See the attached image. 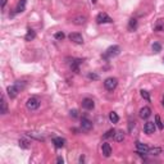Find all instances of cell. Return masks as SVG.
Listing matches in <instances>:
<instances>
[{
    "mask_svg": "<svg viewBox=\"0 0 164 164\" xmlns=\"http://www.w3.org/2000/svg\"><path fill=\"white\" fill-rule=\"evenodd\" d=\"M24 82H15L14 85H12V86H8L7 89V92H8V96L10 97V99H14L15 96L18 95V92H20L23 89H24Z\"/></svg>",
    "mask_w": 164,
    "mask_h": 164,
    "instance_id": "6da1fadb",
    "label": "cell"
},
{
    "mask_svg": "<svg viewBox=\"0 0 164 164\" xmlns=\"http://www.w3.org/2000/svg\"><path fill=\"white\" fill-rule=\"evenodd\" d=\"M119 53H120V48H119V46H117V45H114V46H110V48H108V49H106V51H105V53H104V55H102V58H104V59H110V58H114V56L119 55Z\"/></svg>",
    "mask_w": 164,
    "mask_h": 164,
    "instance_id": "7a4b0ae2",
    "label": "cell"
},
{
    "mask_svg": "<svg viewBox=\"0 0 164 164\" xmlns=\"http://www.w3.org/2000/svg\"><path fill=\"white\" fill-rule=\"evenodd\" d=\"M104 86L108 91H113V90H115V87L118 86V79L115 78V77H108L104 81Z\"/></svg>",
    "mask_w": 164,
    "mask_h": 164,
    "instance_id": "3957f363",
    "label": "cell"
},
{
    "mask_svg": "<svg viewBox=\"0 0 164 164\" xmlns=\"http://www.w3.org/2000/svg\"><path fill=\"white\" fill-rule=\"evenodd\" d=\"M26 106H27L28 110L38 109V106H40V100H38L37 97H30V99L27 100V102H26Z\"/></svg>",
    "mask_w": 164,
    "mask_h": 164,
    "instance_id": "277c9868",
    "label": "cell"
},
{
    "mask_svg": "<svg viewBox=\"0 0 164 164\" xmlns=\"http://www.w3.org/2000/svg\"><path fill=\"white\" fill-rule=\"evenodd\" d=\"M96 22L99 23V24H101V23H112L113 19L109 17V15L106 14V13H99L96 17Z\"/></svg>",
    "mask_w": 164,
    "mask_h": 164,
    "instance_id": "5b68a950",
    "label": "cell"
},
{
    "mask_svg": "<svg viewBox=\"0 0 164 164\" xmlns=\"http://www.w3.org/2000/svg\"><path fill=\"white\" fill-rule=\"evenodd\" d=\"M149 150H150V149H149L147 145H145V144L140 142V141H137V142H136V153H137V154H140V155H144V154H147Z\"/></svg>",
    "mask_w": 164,
    "mask_h": 164,
    "instance_id": "8992f818",
    "label": "cell"
},
{
    "mask_svg": "<svg viewBox=\"0 0 164 164\" xmlns=\"http://www.w3.org/2000/svg\"><path fill=\"white\" fill-rule=\"evenodd\" d=\"M68 37H69V40H71L72 42H74V44H78V45H82V44H83V37H82V35L78 33V32L71 33Z\"/></svg>",
    "mask_w": 164,
    "mask_h": 164,
    "instance_id": "52a82bcc",
    "label": "cell"
},
{
    "mask_svg": "<svg viewBox=\"0 0 164 164\" xmlns=\"http://www.w3.org/2000/svg\"><path fill=\"white\" fill-rule=\"evenodd\" d=\"M155 128H156V124L154 122H146L145 126H144V131H145L146 135H153V133H155Z\"/></svg>",
    "mask_w": 164,
    "mask_h": 164,
    "instance_id": "ba28073f",
    "label": "cell"
},
{
    "mask_svg": "<svg viewBox=\"0 0 164 164\" xmlns=\"http://www.w3.org/2000/svg\"><path fill=\"white\" fill-rule=\"evenodd\" d=\"M81 128L83 131H86V132H89V131L92 130V122L90 119H87V118H82L81 119Z\"/></svg>",
    "mask_w": 164,
    "mask_h": 164,
    "instance_id": "9c48e42d",
    "label": "cell"
},
{
    "mask_svg": "<svg viewBox=\"0 0 164 164\" xmlns=\"http://www.w3.org/2000/svg\"><path fill=\"white\" fill-rule=\"evenodd\" d=\"M95 106V102L92 99H89V97H86V99L82 100V108L83 109H87V110H92Z\"/></svg>",
    "mask_w": 164,
    "mask_h": 164,
    "instance_id": "30bf717a",
    "label": "cell"
},
{
    "mask_svg": "<svg viewBox=\"0 0 164 164\" xmlns=\"http://www.w3.org/2000/svg\"><path fill=\"white\" fill-rule=\"evenodd\" d=\"M140 118L141 119H147L151 115V109L149 106H144V108H141L140 109Z\"/></svg>",
    "mask_w": 164,
    "mask_h": 164,
    "instance_id": "8fae6325",
    "label": "cell"
},
{
    "mask_svg": "<svg viewBox=\"0 0 164 164\" xmlns=\"http://www.w3.org/2000/svg\"><path fill=\"white\" fill-rule=\"evenodd\" d=\"M101 151H102V155H104L105 158H109V156L112 155V146H110L108 142H104L101 145Z\"/></svg>",
    "mask_w": 164,
    "mask_h": 164,
    "instance_id": "7c38bea8",
    "label": "cell"
},
{
    "mask_svg": "<svg viewBox=\"0 0 164 164\" xmlns=\"http://www.w3.org/2000/svg\"><path fill=\"white\" fill-rule=\"evenodd\" d=\"M82 59H73L71 63V69L74 72H79V64L82 63Z\"/></svg>",
    "mask_w": 164,
    "mask_h": 164,
    "instance_id": "4fadbf2b",
    "label": "cell"
},
{
    "mask_svg": "<svg viewBox=\"0 0 164 164\" xmlns=\"http://www.w3.org/2000/svg\"><path fill=\"white\" fill-rule=\"evenodd\" d=\"M72 22L78 26L85 24V23H86V17H83V15H77V17H74L73 19H72Z\"/></svg>",
    "mask_w": 164,
    "mask_h": 164,
    "instance_id": "5bb4252c",
    "label": "cell"
},
{
    "mask_svg": "<svg viewBox=\"0 0 164 164\" xmlns=\"http://www.w3.org/2000/svg\"><path fill=\"white\" fill-rule=\"evenodd\" d=\"M53 144L55 145V147L60 149V147H63V146H64L65 140H64V138H62V137H55V138H53Z\"/></svg>",
    "mask_w": 164,
    "mask_h": 164,
    "instance_id": "9a60e30c",
    "label": "cell"
},
{
    "mask_svg": "<svg viewBox=\"0 0 164 164\" xmlns=\"http://www.w3.org/2000/svg\"><path fill=\"white\" fill-rule=\"evenodd\" d=\"M26 3L27 0H19V3L17 4V8H15V12L17 13H22L26 10Z\"/></svg>",
    "mask_w": 164,
    "mask_h": 164,
    "instance_id": "2e32d148",
    "label": "cell"
},
{
    "mask_svg": "<svg viewBox=\"0 0 164 164\" xmlns=\"http://www.w3.org/2000/svg\"><path fill=\"white\" fill-rule=\"evenodd\" d=\"M114 140L117 141V142H122V141L124 140V132H123V131H115Z\"/></svg>",
    "mask_w": 164,
    "mask_h": 164,
    "instance_id": "e0dca14e",
    "label": "cell"
},
{
    "mask_svg": "<svg viewBox=\"0 0 164 164\" xmlns=\"http://www.w3.org/2000/svg\"><path fill=\"white\" fill-rule=\"evenodd\" d=\"M36 37V33H35V31L32 30V28H28L27 30V35H26V41H32L33 38Z\"/></svg>",
    "mask_w": 164,
    "mask_h": 164,
    "instance_id": "ac0fdd59",
    "label": "cell"
},
{
    "mask_svg": "<svg viewBox=\"0 0 164 164\" xmlns=\"http://www.w3.org/2000/svg\"><path fill=\"white\" fill-rule=\"evenodd\" d=\"M136 28H137V20H136L135 18H132V19H130V22H128V30L135 31Z\"/></svg>",
    "mask_w": 164,
    "mask_h": 164,
    "instance_id": "d6986e66",
    "label": "cell"
},
{
    "mask_svg": "<svg viewBox=\"0 0 164 164\" xmlns=\"http://www.w3.org/2000/svg\"><path fill=\"white\" fill-rule=\"evenodd\" d=\"M109 119L112 123H118V120H119V117H118V114L115 112H110L109 114Z\"/></svg>",
    "mask_w": 164,
    "mask_h": 164,
    "instance_id": "ffe728a7",
    "label": "cell"
},
{
    "mask_svg": "<svg viewBox=\"0 0 164 164\" xmlns=\"http://www.w3.org/2000/svg\"><path fill=\"white\" fill-rule=\"evenodd\" d=\"M1 114H7L8 113V105H7V101H5V97L3 96L1 97Z\"/></svg>",
    "mask_w": 164,
    "mask_h": 164,
    "instance_id": "44dd1931",
    "label": "cell"
},
{
    "mask_svg": "<svg viewBox=\"0 0 164 164\" xmlns=\"http://www.w3.org/2000/svg\"><path fill=\"white\" fill-rule=\"evenodd\" d=\"M18 144H19V146H20L22 149H28V147L31 146V145H30V141L24 140V138H20L19 142H18Z\"/></svg>",
    "mask_w": 164,
    "mask_h": 164,
    "instance_id": "7402d4cb",
    "label": "cell"
},
{
    "mask_svg": "<svg viewBox=\"0 0 164 164\" xmlns=\"http://www.w3.org/2000/svg\"><path fill=\"white\" fill-rule=\"evenodd\" d=\"M155 124H156V127L159 128V130H163V123H161V120H160V117L159 115H155Z\"/></svg>",
    "mask_w": 164,
    "mask_h": 164,
    "instance_id": "603a6c76",
    "label": "cell"
},
{
    "mask_svg": "<svg viewBox=\"0 0 164 164\" xmlns=\"http://www.w3.org/2000/svg\"><path fill=\"white\" fill-rule=\"evenodd\" d=\"M149 153H150L151 155H159V154L161 153V149H160V147H154V149H150V150H149Z\"/></svg>",
    "mask_w": 164,
    "mask_h": 164,
    "instance_id": "cb8c5ba5",
    "label": "cell"
},
{
    "mask_svg": "<svg viewBox=\"0 0 164 164\" xmlns=\"http://www.w3.org/2000/svg\"><path fill=\"white\" fill-rule=\"evenodd\" d=\"M153 50H154V53H159V51L161 50V45L159 42H154L153 44Z\"/></svg>",
    "mask_w": 164,
    "mask_h": 164,
    "instance_id": "d4e9b609",
    "label": "cell"
},
{
    "mask_svg": "<svg viewBox=\"0 0 164 164\" xmlns=\"http://www.w3.org/2000/svg\"><path fill=\"white\" fill-rule=\"evenodd\" d=\"M114 135H115V130H113V128H112V130H109V131H108V132H106V133H105V135H104V138L114 137Z\"/></svg>",
    "mask_w": 164,
    "mask_h": 164,
    "instance_id": "484cf974",
    "label": "cell"
},
{
    "mask_svg": "<svg viewBox=\"0 0 164 164\" xmlns=\"http://www.w3.org/2000/svg\"><path fill=\"white\" fill-rule=\"evenodd\" d=\"M140 94H141V96H142L145 100H147V101H150V95H149V92H147V91H145V90H141V91H140Z\"/></svg>",
    "mask_w": 164,
    "mask_h": 164,
    "instance_id": "4316f807",
    "label": "cell"
},
{
    "mask_svg": "<svg viewBox=\"0 0 164 164\" xmlns=\"http://www.w3.org/2000/svg\"><path fill=\"white\" fill-rule=\"evenodd\" d=\"M54 37H55L56 40L62 41V40H64V37H65V35H64L63 32H58V33H55V35H54Z\"/></svg>",
    "mask_w": 164,
    "mask_h": 164,
    "instance_id": "83f0119b",
    "label": "cell"
},
{
    "mask_svg": "<svg viewBox=\"0 0 164 164\" xmlns=\"http://www.w3.org/2000/svg\"><path fill=\"white\" fill-rule=\"evenodd\" d=\"M89 78L90 79H99V76L96 73H89Z\"/></svg>",
    "mask_w": 164,
    "mask_h": 164,
    "instance_id": "f1b7e54d",
    "label": "cell"
},
{
    "mask_svg": "<svg viewBox=\"0 0 164 164\" xmlns=\"http://www.w3.org/2000/svg\"><path fill=\"white\" fill-rule=\"evenodd\" d=\"M71 117H73V118H77V117H78V110H76V109L71 110Z\"/></svg>",
    "mask_w": 164,
    "mask_h": 164,
    "instance_id": "f546056e",
    "label": "cell"
},
{
    "mask_svg": "<svg viewBox=\"0 0 164 164\" xmlns=\"http://www.w3.org/2000/svg\"><path fill=\"white\" fill-rule=\"evenodd\" d=\"M155 31H164V26L163 24H158L155 27Z\"/></svg>",
    "mask_w": 164,
    "mask_h": 164,
    "instance_id": "4dcf8cb0",
    "label": "cell"
},
{
    "mask_svg": "<svg viewBox=\"0 0 164 164\" xmlns=\"http://www.w3.org/2000/svg\"><path fill=\"white\" fill-rule=\"evenodd\" d=\"M5 4H7V0H1V8H4Z\"/></svg>",
    "mask_w": 164,
    "mask_h": 164,
    "instance_id": "1f68e13d",
    "label": "cell"
},
{
    "mask_svg": "<svg viewBox=\"0 0 164 164\" xmlns=\"http://www.w3.org/2000/svg\"><path fill=\"white\" fill-rule=\"evenodd\" d=\"M56 161H58V163H62V164H63V159H62V158H58V160H56Z\"/></svg>",
    "mask_w": 164,
    "mask_h": 164,
    "instance_id": "d6a6232c",
    "label": "cell"
},
{
    "mask_svg": "<svg viewBox=\"0 0 164 164\" xmlns=\"http://www.w3.org/2000/svg\"><path fill=\"white\" fill-rule=\"evenodd\" d=\"M91 1H92V4H96V1H97V0H91Z\"/></svg>",
    "mask_w": 164,
    "mask_h": 164,
    "instance_id": "836d02e7",
    "label": "cell"
},
{
    "mask_svg": "<svg viewBox=\"0 0 164 164\" xmlns=\"http://www.w3.org/2000/svg\"><path fill=\"white\" fill-rule=\"evenodd\" d=\"M161 104H163V106H164V96H163V100H161Z\"/></svg>",
    "mask_w": 164,
    "mask_h": 164,
    "instance_id": "e575fe53",
    "label": "cell"
},
{
    "mask_svg": "<svg viewBox=\"0 0 164 164\" xmlns=\"http://www.w3.org/2000/svg\"><path fill=\"white\" fill-rule=\"evenodd\" d=\"M163 62H164V59H163Z\"/></svg>",
    "mask_w": 164,
    "mask_h": 164,
    "instance_id": "d590c367",
    "label": "cell"
}]
</instances>
